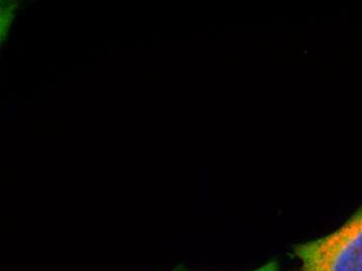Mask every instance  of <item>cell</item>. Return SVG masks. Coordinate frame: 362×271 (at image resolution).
<instances>
[{
  "mask_svg": "<svg viewBox=\"0 0 362 271\" xmlns=\"http://www.w3.org/2000/svg\"><path fill=\"white\" fill-rule=\"evenodd\" d=\"M1 4V40H4L8 35V28H11L14 15L16 14L18 4L13 1H10V4H8V1H2Z\"/></svg>",
  "mask_w": 362,
  "mask_h": 271,
  "instance_id": "7a4b0ae2",
  "label": "cell"
},
{
  "mask_svg": "<svg viewBox=\"0 0 362 271\" xmlns=\"http://www.w3.org/2000/svg\"><path fill=\"white\" fill-rule=\"evenodd\" d=\"M300 271H362V206L334 232L293 248Z\"/></svg>",
  "mask_w": 362,
  "mask_h": 271,
  "instance_id": "6da1fadb",
  "label": "cell"
},
{
  "mask_svg": "<svg viewBox=\"0 0 362 271\" xmlns=\"http://www.w3.org/2000/svg\"><path fill=\"white\" fill-rule=\"evenodd\" d=\"M279 263L276 260H272V261L268 262V263L264 264L262 267L258 268V270H255L253 271H279ZM178 271H187V270H178Z\"/></svg>",
  "mask_w": 362,
  "mask_h": 271,
  "instance_id": "3957f363",
  "label": "cell"
}]
</instances>
